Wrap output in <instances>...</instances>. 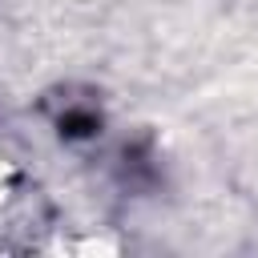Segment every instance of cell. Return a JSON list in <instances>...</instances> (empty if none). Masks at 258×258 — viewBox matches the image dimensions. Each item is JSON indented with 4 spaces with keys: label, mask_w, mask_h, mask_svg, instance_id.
I'll return each mask as SVG.
<instances>
[{
    "label": "cell",
    "mask_w": 258,
    "mask_h": 258,
    "mask_svg": "<svg viewBox=\"0 0 258 258\" xmlns=\"http://www.w3.org/2000/svg\"><path fill=\"white\" fill-rule=\"evenodd\" d=\"M16 189H20V173L0 157V222L12 214V206H16V198H20Z\"/></svg>",
    "instance_id": "1"
}]
</instances>
